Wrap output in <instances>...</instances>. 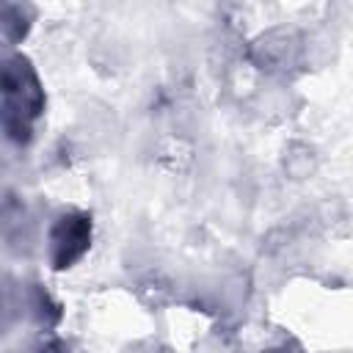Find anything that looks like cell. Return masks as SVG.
Listing matches in <instances>:
<instances>
[{"instance_id":"cell-1","label":"cell","mask_w":353,"mask_h":353,"mask_svg":"<svg viewBox=\"0 0 353 353\" xmlns=\"http://www.w3.org/2000/svg\"><path fill=\"white\" fill-rule=\"evenodd\" d=\"M44 110V88L28 58L11 55L3 66V130L11 141L28 143L33 121Z\"/></svg>"},{"instance_id":"cell-2","label":"cell","mask_w":353,"mask_h":353,"mask_svg":"<svg viewBox=\"0 0 353 353\" xmlns=\"http://www.w3.org/2000/svg\"><path fill=\"white\" fill-rule=\"evenodd\" d=\"M91 245V215L63 212L50 229V262L55 270H66L85 256Z\"/></svg>"},{"instance_id":"cell-3","label":"cell","mask_w":353,"mask_h":353,"mask_svg":"<svg viewBox=\"0 0 353 353\" xmlns=\"http://www.w3.org/2000/svg\"><path fill=\"white\" fill-rule=\"evenodd\" d=\"M30 28V11L25 6H17V3H6L3 6V36L6 41L17 44Z\"/></svg>"},{"instance_id":"cell-4","label":"cell","mask_w":353,"mask_h":353,"mask_svg":"<svg viewBox=\"0 0 353 353\" xmlns=\"http://www.w3.org/2000/svg\"><path fill=\"white\" fill-rule=\"evenodd\" d=\"M270 353H290V350H284V347H281V350H270Z\"/></svg>"}]
</instances>
